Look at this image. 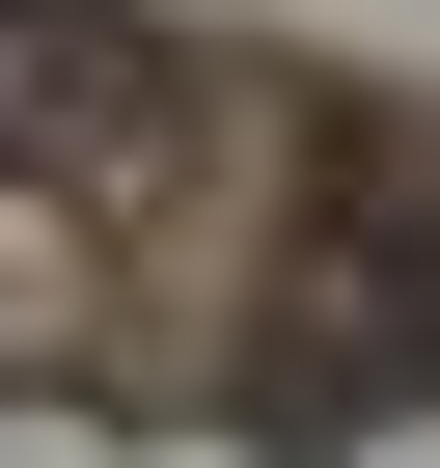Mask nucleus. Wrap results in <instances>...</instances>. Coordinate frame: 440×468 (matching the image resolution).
Instances as JSON below:
<instances>
[{"label":"nucleus","instance_id":"obj_1","mask_svg":"<svg viewBox=\"0 0 440 468\" xmlns=\"http://www.w3.org/2000/svg\"><path fill=\"white\" fill-rule=\"evenodd\" d=\"M165 28L138 0H0V165H165Z\"/></svg>","mask_w":440,"mask_h":468}]
</instances>
